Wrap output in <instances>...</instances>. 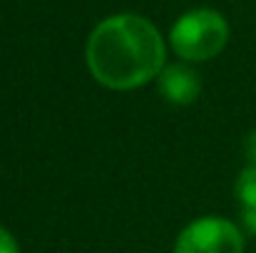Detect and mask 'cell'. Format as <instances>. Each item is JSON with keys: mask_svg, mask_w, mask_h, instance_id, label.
<instances>
[{"mask_svg": "<svg viewBox=\"0 0 256 253\" xmlns=\"http://www.w3.org/2000/svg\"><path fill=\"white\" fill-rule=\"evenodd\" d=\"M0 253H18V244H15V239L10 236V231L8 229H2L0 226Z\"/></svg>", "mask_w": 256, "mask_h": 253, "instance_id": "cell-6", "label": "cell"}, {"mask_svg": "<svg viewBox=\"0 0 256 253\" xmlns=\"http://www.w3.org/2000/svg\"><path fill=\"white\" fill-rule=\"evenodd\" d=\"M246 157H249V162H252V167H256V132H252L249 137H246Z\"/></svg>", "mask_w": 256, "mask_h": 253, "instance_id": "cell-7", "label": "cell"}, {"mask_svg": "<svg viewBox=\"0 0 256 253\" xmlns=\"http://www.w3.org/2000/svg\"><path fill=\"white\" fill-rule=\"evenodd\" d=\"M244 224L252 234H256V209H244Z\"/></svg>", "mask_w": 256, "mask_h": 253, "instance_id": "cell-8", "label": "cell"}, {"mask_svg": "<svg viewBox=\"0 0 256 253\" xmlns=\"http://www.w3.org/2000/svg\"><path fill=\"white\" fill-rule=\"evenodd\" d=\"M160 92L174 104H189L199 94V77L186 65H170L160 72Z\"/></svg>", "mask_w": 256, "mask_h": 253, "instance_id": "cell-4", "label": "cell"}, {"mask_svg": "<svg viewBox=\"0 0 256 253\" xmlns=\"http://www.w3.org/2000/svg\"><path fill=\"white\" fill-rule=\"evenodd\" d=\"M170 40L174 52L184 60H212L224 50L229 40V25L216 10H189L174 22Z\"/></svg>", "mask_w": 256, "mask_h": 253, "instance_id": "cell-2", "label": "cell"}, {"mask_svg": "<svg viewBox=\"0 0 256 253\" xmlns=\"http://www.w3.org/2000/svg\"><path fill=\"white\" fill-rule=\"evenodd\" d=\"M87 65L100 84L110 89H134L160 77L164 67V40L160 30L140 15H112L92 30Z\"/></svg>", "mask_w": 256, "mask_h": 253, "instance_id": "cell-1", "label": "cell"}, {"mask_svg": "<svg viewBox=\"0 0 256 253\" xmlns=\"http://www.w3.org/2000/svg\"><path fill=\"white\" fill-rule=\"evenodd\" d=\"M174 253H244V239L232 221L199 219L179 234Z\"/></svg>", "mask_w": 256, "mask_h": 253, "instance_id": "cell-3", "label": "cell"}, {"mask_svg": "<svg viewBox=\"0 0 256 253\" xmlns=\"http://www.w3.org/2000/svg\"><path fill=\"white\" fill-rule=\"evenodd\" d=\"M236 196L244 209H256V167L244 169L236 179Z\"/></svg>", "mask_w": 256, "mask_h": 253, "instance_id": "cell-5", "label": "cell"}]
</instances>
